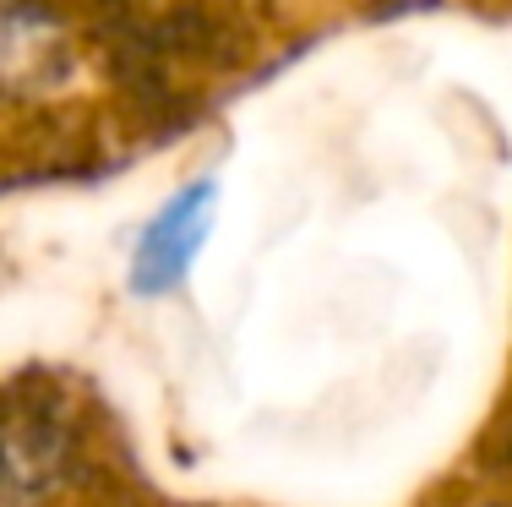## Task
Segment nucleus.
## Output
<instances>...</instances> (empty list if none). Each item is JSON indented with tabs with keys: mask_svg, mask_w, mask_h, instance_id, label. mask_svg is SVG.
<instances>
[{
	"mask_svg": "<svg viewBox=\"0 0 512 507\" xmlns=\"http://www.w3.org/2000/svg\"><path fill=\"white\" fill-rule=\"evenodd\" d=\"M207 208H213V180H197V186H186L148 224V235L137 246V289L142 295H158V289L186 279V268L197 262L202 235H207Z\"/></svg>",
	"mask_w": 512,
	"mask_h": 507,
	"instance_id": "f257e3e1",
	"label": "nucleus"
}]
</instances>
